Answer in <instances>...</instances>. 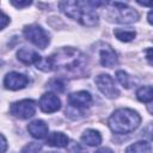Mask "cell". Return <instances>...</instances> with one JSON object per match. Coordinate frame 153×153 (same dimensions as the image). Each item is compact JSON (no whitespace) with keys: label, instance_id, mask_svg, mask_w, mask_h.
Segmentation results:
<instances>
[{"label":"cell","instance_id":"cell-1","mask_svg":"<svg viewBox=\"0 0 153 153\" xmlns=\"http://www.w3.org/2000/svg\"><path fill=\"white\" fill-rule=\"evenodd\" d=\"M53 71L61 78H81L87 74V59L78 49L61 48L50 56Z\"/></svg>","mask_w":153,"mask_h":153},{"label":"cell","instance_id":"cell-2","mask_svg":"<svg viewBox=\"0 0 153 153\" xmlns=\"http://www.w3.org/2000/svg\"><path fill=\"white\" fill-rule=\"evenodd\" d=\"M59 8L67 17L84 26H96L99 22V16L90 1H61L59 2Z\"/></svg>","mask_w":153,"mask_h":153},{"label":"cell","instance_id":"cell-3","mask_svg":"<svg viewBox=\"0 0 153 153\" xmlns=\"http://www.w3.org/2000/svg\"><path fill=\"white\" fill-rule=\"evenodd\" d=\"M141 123L140 115L128 108L115 110L108 120V126L115 134H129L134 131Z\"/></svg>","mask_w":153,"mask_h":153},{"label":"cell","instance_id":"cell-4","mask_svg":"<svg viewBox=\"0 0 153 153\" xmlns=\"http://www.w3.org/2000/svg\"><path fill=\"white\" fill-rule=\"evenodd\" d=\"M106 6H109L108 17L112 22L120 24H130L137 22L139 19V13L124 2H106Z\"/></svg>","mask_w":153,"mask_h":153},{"label":"cell","instance_id":"cell-5","mask_svg":"<svg viewBox=\"0 0 153 153\" xmlns=\"http://www.w3.org/2000/svg\"><path fill=\"white\" fill-rule=\"evenodd\" d=\"M23 35L29 42H31L33 45H36L39 49H45L50 42L48 32L42 26H39L37 24H31V25L24 26Z\"/></svg>","mask_w":153,"mask_h":153},{"label":"cell","instance_id":"cell-6","mask_svg":"<svg viewBox=\"0 0 153 153\" xmlns=\"http://www.w3.org/2000/svg\"><path fill=\"white\" fill-rule=\"evenodd\" d=\"M10 112L12 116L19 120H27L35 115L36 103L32 99H22V100L14 102L10 106Z\"/></svg>","mask_w":153,"mask_h":153},{"label":"cell","instance_id":"cell-7","mask_svg":"<svg viewBox=\"0 0 153 153\" xmlns=\"http://www.w3.org/2000/svg\"><path fill=\"white\" fill-rule=\"evenodd\" d=\"M94 82H96L98 90L106 98L114 99V98H117L120 96V91L116 87L114 79L109 74H99L98 76H96Z\"/></svg>","mask_w":153,"mask_h":153},{"label":"cell","instance_id":"cell-8","mask_svg":"<svg viewBox=\"0 0 153 153\" xmlns=\"http://www.w3.org/2000/svg\"><path fill=\"white\" fill-rule=\"evenodd\" d=\"M39 109L45 114H53L60 110L61 108V100L54 92H45L41 96L38 100Z\"/></svg>","mask_w":153,"mask_h":153},{"label":"cell","instance_id":"cell-9","mask_svg":"<svg viewBox=\"0 0 153 153\" xmlns=\"http://www.w3.org/2000/svg\"><path fill=\"white\" fill-rule=\"evenodd\" d=\"M29 84V78L18 72H10L4 78V86L7 90L17 91L24 88Z\"/></svg>","mask_w":153,"mask_h":153},{"label":"cell","instance_id":"cell-10","mask_svg":"<svg viewBox=\"0 0 153 153\" xmlns=\"http://www.w3.org/2000/svg\"><path fill=\"white\" fill-rule=\"evenodd\" d=\"M91 104H92V96L87 91H78L68 96V105L75 109L84 110L88 108Z\"/></svg>","mask_w":153,"mask_h":153},{"label":"cell","instance_id":"cell-11","mask_svg":"<svg viewBox=\"0 0 153 153\" xmlns=\"http://www.w3.org/2000/svg\"><path fill=\"white\" fill-rule=\"evenodd\" d=\"M99 60H100V65L103 67H108V68H112L118 63L117 54L109 45H104L99 50Z\"/></svg>","mask_w":153,"mask_h":153},{"label":"cell","instance_id":"cell-12","mask_svg":"<svg viewBox=\"0 0 153 153\" xmlns=\"http://www.w3.org/2000/svg\"><path fill=\"white\" fill-rule=\"evenodd\" d=\"M17 59L24 63V65H37L41 60H42V56L32 50V49H29V48H20L18 51H17Z\"/></svg>","mask_w":153,"mask_h":153},{"label":"cell","instance_id":"cell-13","mask_svg":"<svg viewBox=\"0 0 153 153\" xmlns=\"http://www.w3.org/2000/svg\"><path fill=\"white\" fill-rule=\"evenodd\" d=\"M27 131L35 139H44L48 135V126L42 120H35L27 124Z\"/></svg>","mask_w":153,"mask_h":153},{"label":"cell","instance_id":"cell-14","mask_svg":"<svg viewBox=\"0 0 153 153\" xmlns=\"http://www.w3.org/2000/svg\"><path fill=\"white\" fill-rule=\"evenodd\" d=\"M69 139L66 134L61 133V131H53L48 135L47 140H45V143L48 146H51V147H57V148H63V147H67L69 143Z\"/></svg>","mask_w":153,"mask_h":153},{"label":"cell","instance_id":"cell-15","mask_svg":"<svg viewBox=\"0 0 153 153\" xmlns=\"http://www.w3.org/2000/svg\"><path fill=\"white\" fill-rule=\"evenodd\" d=\"M81 141L85 143V145H87V146H91V147H93V146H98V145H100V142H102V135L99 134V131L98 130H96V129H86L82 134H81Z\"/></svg>","mask_w":153,"mask_h":153},{"label":"cell","instance_id":"cell-16","mask_svg":"<svg viewBox=\"0 0 153 153\" xmlns=\"http://www.w3.org/2000/svg\"><path fill=\"white\" fill-rule=\"evenodd\" d=\"M126 153H152V147L147 141H137L126 148Z\"/></svg>","mask_w":153,"mask_h":153},{"label":"cell","instance_id":"cell-17","mask_svg":"<svg viewBox=\"0 0 153 153\" xmlns=\"http://www.w3.org/2000/svg\"><path fill=\"white\" fill-rule=\"evenodd\" d=\"M136 98L142 103L153 102V86H141L136 91Z\"/></svg>","mask_w":153,"mask_h":153},{"label":"cell","instance_id":"cell-18","mask_svg":"<svg viewBox=\"0 0 153 153\" xmlns=\"http://www.w3.org/2000/svg\"><path fill=\"white\" fill-rule=\"evenodd\" d=\"M114 35L116 36L117 39L121 42H130L135 38L136 32L134 30H124V29H115Z\"/></svg>","mask_w":153,"mask_h":153},{"label":"cell","instance_id":"cell-19","mask_svg":"<svg viewBox=\"0 0 153 153\" xmlns=\"http://www.w3.org/2000/svg\"><path fill=\"white\" fill-rule=\"evenodd\" d=\"M47 87H49L51 91H54V93H55V92L61 93V92H63L65 88H66V82H65L63 78L56 76V78H53V79H50V80L48 81Z\"/></svg>","mask_w":153,"mask_h":153},{"label":"cell","instance_id":"cell-20","mask_svg":"<svg viewBox=\"0 0 153 153\" xmlns=\"http://www.w3.org/2000/svg\"><path fill=\"white\" fill-rule=\"evenodd\" d=\"M41 149H42V145H41V143H37V142H29V143H26V145L22 148L20 153H38Z\"/></svg>","mask_w":153,"mask_h":153},{"label":"cell","instance_id":"cell-21","mask_svg":"<svg viewBox=\"0 0 153 153\" xmlns=\"http://www.w3.org/2000/svg\"><path fill=\"white\" fill-rule=\"evenodd\" d=\"M66 116L69 117L71 120H79L84 116V112H82V110H79V109H75V108L68 105V108L66 109Z\"/></svg>","mask_w":153,"mask_h":153},{"label":"cell","instance_id":"cell-22","mask_svg":"<svg viewBox=\"0 0 153 153\" xmlns=\"http://www.w3.org/2000/svg\"><path fill=\"white\" fill-rule=\"evenodd\" d=\"M116 79L118 80V82L123 87H126V88L129 87V76L124 71H117L116 72Z\"/></svg>","mask_w":153,"mask_h":153},{"label":"cell","instance_id":"cell-23","mask_svg":"<svg viewBox=\"0 0 153 153\" xmlns=\"http://www.w3.org/2000/svg\"><path fill=\"white\" fill-rule=\"evenodd\" d=\"M142 135L147 137L148 140H153V122L148 123L143 129H142Z\"/></svg>","mask_w":153,"mask_h":153},{"label":"cell","instance_id":"cell-24","mask_svg":"<svg viewBox=\"0 0 153 153\" xmlns=\"http://www.w3.org/2000/svg\"><path fill=\"white\" fill-rule=\"evenodd\" d=\"M69 152H71V153H86V152L84 151V148H82L79 143H76V142H73V143L69 146Z\"/></svg>","mask_w":153,"mask_h":153},{"label":"cell","instance_id":"cell-25","mask_svg":"<svg viewBox=\"0 0 153 153\" xmlns=\"http://www.w3.org/2000/svg\"><path fill=\"white\" fill-rule=\"evenodd\" d=\"M11 4H12L14 7H17V8H23V7L30 6L32 2H31V1H14V0H12Z\"/></svg>","mask_w":153,"mask_h":153},{"label":"cell","instance_id":"cell-26","mask_svg":"<svg viewBox=\"0 0 153 153\" xmlns=\"http://www.w3.org/2000/svg\"><path fill=\"white\" fill-rule=\"evenodd\" d=\"M145 53H146V59H147L148 62L153 66V48H148V49H146Z\"/></svg>","mask_w":153,"mask_h":153},{"label":"cell","instance_id":"cell-27","mask_svg":"<svg viewBox=\"0 0 153 153\" xmlns=\"http://www.w3.org/2000/svg\"><path fill=\"white\" fill-rule=\"evenodd\" d=\"M10 22V19H8V17L2 12V19H1V29H5V26L7 25V23Z\"/></svg>","mask_w":153,"mask_h":153},{"label":"cell","instance_id":"cell-28","mask_svg":"<svg viewBox=\"0 0 153 153\" xmlns=\"http://www.w3.org/2000/svg\"><path fill=\"white\" fill-rule=\"evenodd\" d=\"M94 153H114V152H112V149H110L108 147H102V148L97 149Z\"/></svg>","mask_w":153,"mask_h":153},{"label":"cell","instance_id":"cell-29","mask_svg":"<svg viewBox=\"0 0 153 153\" xmlns=\"http://www.w3.org/2000/svg\"><path fill=\"white\" fill-rule=\"evenodd\" d=\"M6 139H5V136H4V134H1V145H2V148H1V153H5V151H6Z\"/></svg>","mask_w":153,"mask_h":153},{"label":"cell","instance_id":"cell-30","mask_svg":"<svg viewBox=\"0 0 153 153\" xmlns=\"http://www.w3.org/2000/svg\"><path fill=\"white\" fill-rule=\"evenodd\" d=\"M147 20H148V23H149L151 25H153V10H151V11L148 12V14H147Z\"/></svg>","mask_w":153,"mask_h":153},{"label":"cell","instance_id":"cell-31","mask_svg":"<svg viewBox=\"0 0 153 153\" xmlns=\"http://www.w3.org/2000/svg\"><path fill=\"white\" fill-rule=\"evenodd\" d=\"M137 4H139V5H141V6H149V7H153V1H151V2H146V1H137Z\"/></svg>","mask_w":153,"mask_h":153},{"label":"cell","instance_id":"cell-32","mask_svg":"<svg viewBox=\"0 0 153 153\" xmlns=\"http://www.w3.org/2000/svg\"><path fill=\"white\" fill-rule=\"evenodd\" d=\"M147 110H148V112H149V114H152V115H153V103H151L149 105H147Z\"/></svg>","mask_w":153,"mask_h":153},{"label":"cell","instance_id":"cell-33","mask_svg":"<svg viewBox=\"0 0 153 153\" xmlns=\"http://www.w3.org/2000/svg\"><path fill=\"white\" fill-rule=\"evenodd\" d=\"M45 153H57V152H45Z\"/></svg>","mask_w":153,"mask_h":153}]
</instances>
